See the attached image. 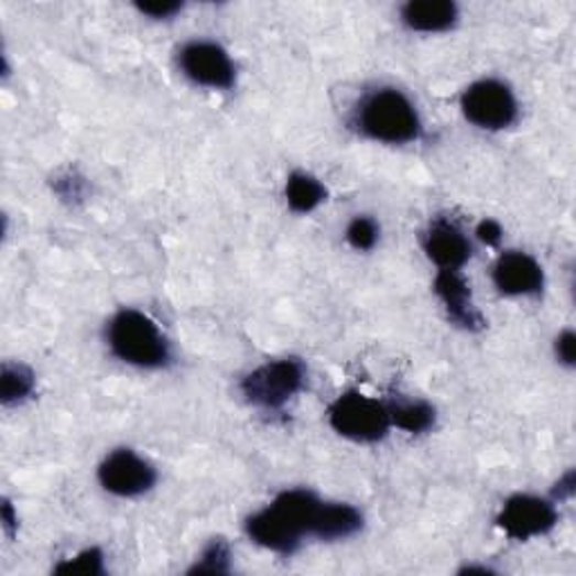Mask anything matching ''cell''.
I'll return each mask as SVG.
<instances>
[{"label": "cell", "instance_id": "obj_1", "mask_svg": "<svg viewBox=\"0 0 576 576\" xmlns=\"http://www.w3.org/2000/svg\"><path fill=\"white\" fill-rule=\"evenodd\" d=\"M360 131L379 142L403 144L419 138L422 122L412 107V101L394 88H381L365 97L358 109Z\"/></svg>", "mask_w": 576, "mask_h": 576}, {"label": "cell", "instance_id": "obj_2", "mask_svg": "<svg viewBox=\"0 0 576 576\" xmlns=\"http://www.w3.org/2000/svg\"><path fill=\"white\" fill-rule=\"evenodd\" d=\"M113 354L138 368H163L170 362V343L149 316L140 311H120L109 325Z\"/></svg>", "mask_w": 576, "mask_h": 576}, {"label": "cell", "instance_id": "obj_3", "mask_svg": "<svg viewBox=\"0 0 576 576\" xmlns=\"http://www.w3.org/2000/svg\"><path fill=\"white\" fill-rule=\"evenodd\" d=\"M332 428L354 442H379L392 424L390 407L360 392H347L329 410Z\"/></svg>", "mask_w": 576, "mask_h": 576}, {"label": "cell", "instance_id": "obj_4", "mask_svg": "<svg viewBox=\"0 0 576 576\" xmlns=\"http://www.w3.org/2000/svg\"><path fill=\"white\" fill-rule=\"evenodd\" d=\"M304 388V365L297 358L267 362L250 372L243 383V396L259 407L278 410Z\"/></svg>", "mask_w": 576, "mask_h": 576}, {"label": "cell", "instance_id": "obj_5", "mask_svg": "<svg viewBox=\"0 0 576 576\" xmlns=\"http://www.w3.org/2000/svg\"><path fill=\"white\" fill-rule=\"evenodd\" d=\"M461 111L476 127L498 131L515 122L518 104L509 86L496 79H485L466 88L461 95Z\"/></svg>", "mask_w": 576, "mask_h": 576}, {"label": "cell", "instance_id": "obj_6", "mask_svg": "<svg viewBox=\"0 0 576 576\" xmlns=\"http://www.w3.org/2000/svg\"><path fill=\"white\" fill-rule=\"evenodd\" d=\"M556 522H558V513L554 504L534 496L509 498L498 515V528L515 541L541 536L550 532Z\"/></svg>", "mask_w": 576, "mask_h": 576}, {"label": "cell", "instance_id": "obj_7", "mask_svg": "<svg viewBox=\"0 0 576 576\" xmlns=\"http://www.w3.org/2000/svg\"><path fill=\"white\" fill-rule=\"evenodd\" d=\"M99 482L113 496H142L155 485V468L133 450L120 448L101 461Z\"/></svg>", "mask_w": 576, "mask_h": 576}, {"label": "cell", "instance_id": "obj_8", "mask_svg": "<svg viewBox=\"0 0 576 576\" xmlns=\"http://www.w3.org/2000/svg\"><path fill=\"white\" fill-rule=\"evenodd\" d=\"M183 73L207 88H230L235 84V66L228 52L209 41H194L181 50Z\"/></svg>", "mask_w": 576, "mask_h": 576}, {"label": "cell", "instance_id": "obj_9", "mask_svg": "<svg viewBox=\"0 0 576 576\" xmlns=\"http://www.w3.org/2000/svg\"><path fill=\"white\" fill-rule=\"evenodd\" d=\"M493 282L504 295H536L543 289V269L525 252H504L493 269Z\"/></svg>", "mask_w": 576, "mask_h": 576}, {"label": "cell", "instance_id": "obj_10", "mask_svg": "<svg viewBox=\"0 0 576 576\" xmlns=\"http://www.w3.org/2000/svg\"><path fill=\"white\" fill-rule=\"evenodd\" d=\"M435 293L444 302L448 318L468 329V332H478L485 327V320L480 316V311L474 304V297H470V289L466 280L457 271H439L435 280Z\"/></svg>", "mask_w": 576, "mask_h": 576}, {"label": "cell", "instance_id": "obj_11", "mask_svg": "<svg viewBox=\"0 0 576 576\" xmlns=\"http://www.w3.org/2000/svg\"><path fill=\"white\" fill-rule=\"evenodd\" d=\"M246 530L254 543L278 554H293L302 541V536L289 525L286 518L273 504L250 515L246 522Z\"/></svg>", "mask_w": 576, "mask_h": 576}, {"label": "cell", "instance_id": "obj_12", "mask_svg": "<svg viewBox=\"0 0 576 576\" xmlns=\"http://www.w3.org/2000/svg\"><path fill=\"white\" fill-rule=\"evenodd\" d=\"M424 246L428 257L442 271H457L470 257L468 239L448 221H435L426 235Z\"/></svg>", "mask_w": 576, "mask_h": 576}, {"label": "cell", "instance_id": "obj_13", "mask_svg": "<svg viewBox=\"0 0 576 576\" xmlns=\"http://www.w3.org/2000/svg\"><path fill=\"white\" fill-rule=\"evenodd\" d=\"M401 19L416 32H442L457 21V6L450 0H412L401 10Z\"/></svg>", "mask_w": 576, "mask_h": 576}, {"label": "cell", "instance_id": "obj_14", "mask_svg": "<svg viewBox=\"0 0 576 576\" xmlns=\"http://www.w3.org/2000/svg\"><path fill=\"white\" fill-rule=\"evenodd\" d=\"M362 528V515L351 504H338V502H323L316 525H313V534L320 541H338L349 539Z\"/></svg>", "mask_w": 576, "mask_h": 576}, {"label": "cell", "instance_id": "obj_15", "mask_svg": "<svg viewBox=\"0 0 576 576\" xmlns=\"http://www.w3.org/2000/svg\"><path fill=\"white\" fill-rule=\"evenodd\" d=\"M325 198H327V189L318 178H313L302 172L291 174V178L286 183V200L293 213L306 215V213H311V209H316Z\"/></svg>", "mask_w": 576, "mask_h": 576}, {"label": "cell", "instance_id": "obj_16", "mask_svg": "<svg viewBox=\"0 0 576 576\" xmlns=\"http://www.w3.org/2000/svg\"><path fill=\"white\" fill-rule=\"evenodd\" d=\"M34 390V374L19 362H6L0 374V399L6 405L19 403Z\"/></svg>", "mask_w": 576, "mask_h": 576}, {"label": "cell", "instance_id": "obj_17", "mask_svg": "<svg viewBox=\"0 0 576 576\" xmlns=\"http://www.w3.org/2000/svg\"><path fill=\"white\" fill-rule=\"evenodd\" d=\"M392 424L407 433H424L435 424V407L416 401V403H399L390 407Z\"/></svg>", "mask_w": 576, "mask_h": 576}, {"label": "cell", "instance_id": "obj_18", "mask_svg": "<svg viewBox=\"0 0 576 576\" xmlns=\"http://www.w3.org/2000/svg\"><path fill=\"white\" fill-rule=\"evenodd\" d=\"M226 572H230V547L221 539L209 543L203 550L200 561L189 569V574H226Z\"/></svg>", "mask_w": 576, "mask_h": 576}, {"label": "cell", "instance_id": "obj_19", "mask_svg": "<svg viewBox=\"0 0 576 576\" xmlns=\"http://www.w3.org/2000/svg\"><path fill=\"white\" fill-rule=\"evenodd\" d=\"M59 574H84V576H97L104 574V554L97 547H90L81 552L79 556L64 561L55 567Z\"/></svg>", "mask_w": 576, "mask_h": 576}, {"label": "cell", "instance_id": "obj_20", "mask_svg": "<svg viewBox=\"0 0 576 576\" xmlns=\"http://www.w3.org/2000/svg\"><path fill=\"white\" fill-rule=\"evenodd\" d=\"M379 239V228L372 219H365L358 217L349 224L347 228V241L356 248V250H372L374 243Z\"/></svg>", "mask_w": 576, "mask_h": 576}, {"label": "cell", "instance_id": "obj_21", "mask_svg": "<svg viewBox=\"0 0 576 576\" xmlns=\"http://www.w3.org/2000/svg\"><path fill=\"white\" fill-rule=\"evenodd\" d=\"M138 10L146 17H151V19H170L176 12H181L183 6L170 3V0H165V3H138Z\"/></svg>", "mask_w": 576, "mask_h": 576}, {"label": "cell", "instance_id": "obj_22", "mask_svg": "<svg viewBox=\"0 0 576 576\" xmlns=\"http://www.w3.org/2000/svg\"><path fill=\"white\" fill-rule=\"evenodd\" d=\"M556 354L561 358V362L565 365H574V356H576V336L572 332H563L556 340Z\"/></svg>", "mask_w": 576, "mask_h": 576}, {"label": "cell", "instance_id": "obj_23", "mask_svg": "<svg viewBox=\"0 0 576 576\" xmlns=\"http://www.w3.org/2000/svg\"><path fill=\"white\" fill-rule=\"evenodd\" d=\"M478 237H480L487 246H498L500 239H502V228H500L496 221L487 219V221H482V224L478 226Z\"/></svg>", "mask_w": 576, "mask_h": 576}, {"label": "cell", "instance_id": "obj_24", "mask_svg": "<svg viewBox=\"0 0 576 576\" xmlns=\"http://www.w3.org/2000/svg\"><path fill=\"white\" fill-rule=\"evenodd\" d=\"M17 525H19V518L14 513V507L10 504V500H6L3 502V528H6L8 534H14Z\"/></svg>", "mask_w": 576, "mask_h": 576}, {"label": "cell", "instance_id": "obj_25", "mask_svg": "<svg viewBox=\"0 0 576 576\" xmlns=\"http://www.w3.org/2000/svg\"><path fill=\"white\" fill-rule=\"evenodd\" d=\"M574 493V470H567L563 480L556 485V496L558 498H569Z\"/></svg>", "mask_w": 576, "mask_h": 576}]
</instances>
